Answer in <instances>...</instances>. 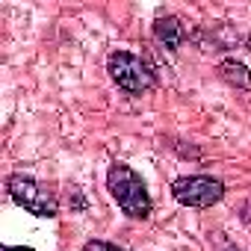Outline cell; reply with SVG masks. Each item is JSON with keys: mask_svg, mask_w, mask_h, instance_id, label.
Wrapping results in <instances>:
<instances>
[{"mask_svg": "<svg viewBox=\"0 0 251 251\" xmlns=\"http://www.w3.org/2000/svg\"><path fill=\"white\" fill-rule=\"evenodd\" d=\"M219 251H239L233 242H227V239H219Z\"/></svg>", "mask_w": 251, "mask_h": 251, "instance_id": "obj_8", "label": "cell"}, {"mask_svg": "<svg viewBox=\"0 0 251 251\" xmlns=\"http://www.w3.org/2000/svg\"><path fill=\"white\" fill-rule=\"evenodd\" d=\"M172 195L177 204L192 207V210H207L213 204L222 201L225 195V183L210 177V175H189V177H177L172 183Z\"/></svg>", "mask_w": 251, "mask_h": 251, "instance_id": "obj_4", "label": "cell"}, {"mask_svg": "<svg viewBox=\"0 0 251 251\" xmlns=\"http://www.w3.org/2000/svg\"><path fill=\"white\" fill-rule=\"evenodd\" d=\"M6 189H9V195L18 207H24L27 213H33L39 219H53L56 210H59L56 195L48 186H42L39 180H33L30 175H9Z\"/></svg>", "mask_w": 251, "mask_h": 251, "instance_id": "obj_2", "label": "cell"}, {"mask_svg": "<svg viewBox=\"0 0 251 251\" xmlns=\"http://www.w3.org/2000/svg\"><path fill=\"white\" fill-rule=\"evenodd\" d=\"M106 71H109L112 83H115L121 92H127V95H145V92L154 86V77H151L148 65H145L139 56L127 53V50H115V53H109Z\"/></svg>", "mask_w": 251, "mask_h": 251, "instance_id": "obj_3", "label": "cell"}, {"mask_svg": "<svg viewBox=\"0 0 251 251\" xmlns=\"http://www.w3.org/2000/svg\"><path fill=\"white\" fill-rule=\"evenodd\" d=\"M3 251H33V248H15V245H6Z\"/></svg>", "mask_w": 251, "mask_h": 251, "instance_id": "obj_9", "label": "cell"}, {"mask_svg": "<svg viewBox=\"0 0 251 251\" xmlns=\"http://www.w3.org/2000/svg\"><path fill=\"white\" fill-rule=\"evenodd\" d=\"M83 251H124V248H118V245H112V242H103V239H89V242L83 245Z\"/></svg>", "mask_w": 251, "mask_h": 251, "instance_id": "obj_7", "label": "cell"}, {"mask_svg": "<svg viewBox=\"0 0 251 251\" xmlns=\"http://www.w3.org/2000/svg\"><path fill=\"white\" fill-rule=\"evenodd\" d=\"M106 189L130 219H148L151 216V195L145 189V180L124 163H112L106 172Z\"/></svg>", "mask_w": 251, "mask_h": 251, "instance_id": "obj_1", "label": "cell"}, {"mask_svg": "<svg viewBox=\"0 0 251 251\" xmlns=\"http://www.w3.org/2000/svg\"><path fill=\"white\" fill-rule=\"evenodd\" d=\"M154 36H157V42L166 50H177L180 42H183V36H186V30H183V24L175 15H163V18L154 21Z\"/></svg>", "mask_w": 251, "mask_h": 251, "instance_id": "obj_5", "label": "cell"}, {"mask_svg": "<svg viewBox=\"0 0 251 251\" xmlns=\"http://www.w3.org/2000/svg\"><path fill=\"white\" fill-rule=\"evenodd\" d=\"M219 74H222V80L230 83L233 89L251 92V71H248L245 62H239V59H222V62H219Z\"/></svg>", "mask_w": 251, "mask_h": 251, "instance_id": "obj_6", "label": "cell"}]
</instances>
